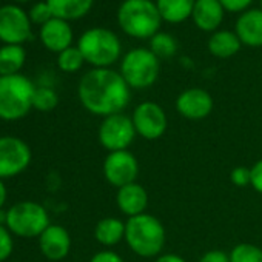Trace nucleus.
<instances>
[{
  "label": "nucleus",
  "mask_w": 262,
  "mask_h": 262,
  "mask_svg": "<svg viewBox=\"0 0 262 262\" xmlns=\"http://www.w3.org/2000/svg\"><path fill=\"white\" fill-rule=\"evenodd\" d=\"M122 77L133 90H147L159 77L161 60L150 51V48L129 50L120 62Z\"/></svg>",
  "instance_id": "423d86ee"
},
{
  "label": "nucleus",
  "mask_w": 262,
  "mask_h": 262,
  "mask_svg": "<svg viewBox=\"0 0 262 262\" xmlns=\"http://www.w3.org/2000/svg\"><path fill=\"white\" fill-rule=\"evenodd\" d=\"M199 262H230V254L222 250H210L202 254Z\"/></svg>",
  "instance_id": "72a5a7b5"
},
{
  "label": "nucleus",
  "mask_w": 262,
  "mask_h": 262,
  "mask_svg": "<svg viewBox=\"0 0 262 262\" xmlns=\"http://www.w3.org/2000/svg\"><path fill=\"white\" fill-rule=\"evenodd\" d=\"M85 63V59L77 47H70L57 54V67L63 73H76Z\"/></svg>",
  "instance_id": "393cba45"
},
{
  "label": "nucleus",
  "mask_w": 262,
  "mask_h": 262,
  "mask_svg": "<svg viewBox=\"0 0 262 262\" xmlns=\"http://www.w3.org/2000/svg\"><path fill=\"white\" fill-rule=\"evenodd\" d=\"M14 250L13 233L7 228L5 224H0V262L7 260Z\"/></svg>",
  "instance_id": "c85d7f7f"
},
{
  "label": "nucleus",
  "mask_w": 262,
  "mask_h": 262,
  "mask_svg": "<svg viewBox=\"0 0 262 262\" xmlns=\"http://www.w3.org/2000/svg\"><path fill=\"white\" fill-rule=\"evenodd\" d=\"M155 262H187L182 256L179 254H174V253H165V254H161L156 257Z\"/></svg>",
  "instance_id": "f704fd0d"
},
{
  "label": "nucleus",
  "mask_w": 262,
  "mask_h": 262,
  "mask_svg": "<svg viewBox=\"0 0 262 262\" xmlns=\"http://www.w3.org/2000/svg\"><path fill=\"white\" fill-rule=\"evenodd\" d=\"M36 86L24 74L0 76V119L19 120L33 110Z\"/></svg>",
  "instance_id": "20e7f679"
},
{
  "label": "nucleus",
  "mask_w": 262,
  "mask_h": 262,
  "mask_svg": "<svg viewBox=\"0 0 262 262\" xmlns=\"http://www.w3.org/2000/svg\"><path fill=\"white\" fill-rule=\"evenodd\" d=\"M165 228L162 222L148 213L128 217L125 222V242L141 257H158L165 245Z\"/></svg>",
  "instance_id": "f03ea898"
},
{
  "label": "nucleus",
  "mask_w": 262,
  "mask_h": 262,
  "mask_svg": "<svg viewBox=\"0 0 262 262\" xmlns=\"http://www.w3.org/2000/svg\"><path fill=\"white\" fill-rule=\"evenodd\" d=\"M7 198H8V190L5 187V182L4 179H0V208H2L7 202Z\"/></svg>",
  "instance_id": "c9c22d12"
},
{
  "label": "nucleus",
  "mask_w": 262,
  "mask_h": 262,
  "mask_svg": "<svg viewBox=\"0 0 262 262\" xmlns=\"http://www.w3.org/2000/svg\"><path fill=\"white\" fill-rule=\"evenodd\" d=\"M14 2H19V4H27V2H30V0H14Z\"/></svg>",
  "instance_id": "e433bc0d"
},
{
  "label": "nucleus",
  "mask_w": 262,
  "mask_h": 262,
  "mask_svg": "<svg viewBox=\"0 0 262 262\" xmlns=\"http://www.w3.org/2000/svg\"><path fill=\"white\" fill-rule=\"evenodd\" d=\"M27 62V51L22 45H4L0 48V76L20 74Z\"/></svg>",
  "instance_id": "5701e85b"
},
{
  "label": "nucleus",
  "mask_w": 262,
  "mask_h": 262,
  "mask_svg": "<svg viewBox=\"0 0 262 262\" xmlns=\"http://www.w3.org/2000/svg\"><path fill=\"white\" fill-rule=\"evenodd\" d=\"M59 103L57 93L50 86H36L34 99H33V108L37 111H53Z\"/></svg>",
  "instance_id": "bb28decb"
},
{
  "label": "nucleus",
  "mask_w": 262,
  "mask_h": 262,
  "mask_svg": "<svg viewBox=\"0 0 262 262\" xmlns=\"http://www.w3.org/2000/svg\"><path fill=\"white\" fill-rule=\"evenodd\" d=\"M225 11L230 13H244L248 10L253 0H219Z\"/></svg>",
  "instance_id": "7c9ffc66"
},
{
  "label": "nucleus",
  "mask_w": 262,
  "mask_h": 262,
  "mask_svg": "<svg viewBox=\"0 0 262 262\" xmlns=\"http://www.w3.org/2000/svg\"><path fill=\"white\" fill-rule=\"evenodd\" d=\"M97 136L100 145L105 150H108V153H113V151L128 150L129 145L135 142L138 133L133 125V120H131V116L117 113L103 117L99 126Z\"/></svg>",
  "instance_id": "6e6552de"
},
{
  "label": "nucleus",
  "mask_w": 262,
  "mask_h": 262,
  "mask_svg": "<svg viewBox=\"0 0 262 262\" xmlns=\"http://www.w3.org/2000/svg\"><path fill=\"white\" fill-rule=\"evenodd\" d=\"M138 174L139 162L131 151L122 150L106 155L103 161V176L110 185L122 188L128 184L136 182Z\"/></svg>",
  "instance_id": "f8f14e48"
},
{
  "label": "nucleus",
  "mask_w": 262,
  "mask_h": 262,
  "mask_svg": "<svg viewBox=\"0 0 262 262\" xmlns=\"http://www.w3.org/2000/svg\"><path fill=\"white\" fill-rule=\"evenodd\" d=\"M77 96L88 113L108 117L126 108L131 99V88L119 71L93 68L82 76Z\"/></svg>",
  "instance_id": "f257e3e1"
},
{
  "label": "nucleus",
  "mask_w": 262,
  "mask_h": 262,
  "mask_svg": "<svg viewBox=\"0 0 262 262\" xmlns=\"http://www.w3.org/2000/svg\"><path fill=\"white\" fill-rule=\"evenodd\" d=\"M131 120H133L138 136L145 141L161 139L168 128V117L164 108L151 100L139 103L131 114Z\"/></svg>",
  "instance_id": "9d476101"
},
{
  "label": "nucleus",
  "mask_w": 262,
  "mask_h": 262,
  "mask_svg": "<svg viewBox=\"0 0 262 262\" xmlns=\"http://www.w3.org/2000/svg\"><path fill=\"white\" fill-rule=\"evenodd\" d=\"M86 63L93 68H110L122 54V43L119 37L108 28L94 27L82 33L77 40Z\"/></svg>",
  "instance_id": "39448f33"
},
{
  "label": "nucleus",
  "mask_w": 262,
  "mask_h": 262,
  "mask_svg": "<svg viewBox=\"0 0 262 262\" xmlns=\"http://www.w3.org/2000/svg\"><path fill=\"white\" fill-rule=\"evenodd\" d=\"M150 51L159 60H165V59L173 57L178 53V42L168 33H161L159 31L156 36H153L150 39Z\"/></svg>",
  "instance_id": "b1692460"
},
{
  "label": "nucleus",
  "mask_w": 262,
  "mask_h": 262,
  "mask_svg": "<svg viewBox=\"0 0 262 262\" xmlns=\"http://www.w3.org/2000/svg\"><path fill=\"white\" fill-rule=\"evenodd\" d=\"M250 171H251V184H250V185H251L257 193L262 194V159L256 161V162L253 164V167L250 168Z\"/></svg>",
  "instance_id": "2f4dec72"
},
{
  "label": "nucleus",
  "mask_w": 262,
  "mask_h": 262,
  "mask_svg": "<svg viewBox=\"0 0 262 262\" xmlns=\"http://www.w3.org/2000/svg\"><path fill=\"white\" fill-rule=\"evenodd\" d=\"M94 237L103 247H114L125 239V222L119 217H103L94 227Z\"/></svg>",
  "instance_id": "aec40b11"
},
{
  "label": "nucleus",
  "mask_w": 262,
  "mask_h": 262,
  "mask_svg": "<svg viewBox=\"0 0 262 262\" xmlns=\"http://www.w3.org/2000/svg\"><path fill=\"white\" fill-rule=\"evenodd\" d=\"M120 30L135 39H151L162 25V17L151 0H123L117 10Z\"/></svg>",
  "instance_id": "7ed1b4c3"
},
{
  "label": "nucleus",
  "mask_w": 262,
  "mask_h": 262,
  "mask_svg": "<svg viewBox=\"0 0 262 262\" xmlns=\"http://www.w3.org/2000/svg\"><path fill=\"white\" fill-rule=\"evenodd\" d=\"M53 16L62 20H79L85 17L91 8L94 0H47Z\"/></svg>",
  "instance_id": "6ab92c4d"
},
{
  "label": "nucleus",
  "mask_w": 262,
  "mask_h": 262,
  "mask_svg": "<svg viewBox=\"0 0 262 262\" xmlns=\"http://www.w3.org/2000/svg\"><path fill=\"white\" fill-rule=\"evenodd\" d=\"M30 145L16 136H0V179H11L31 164Z\"/></svg>",
  "instance_id": "1a4fd4ad"
},
{
  "label": "nucleus",
  "mask_w": 262,
  "mask_h": 262,
  "mask_svg": "<svg viewBox=\"0 0 262 262\" xmlns=\"http://www.w3.org/2000/svg\"><path fill=\"white\" fill-rule=\"evenodd\" d=\"M242 43L236 33L228 30L214 31L208 40V51L217 59H228L241 50Z\"/></svg>",
  "instance_id": "4be33fe9"
},
{
  "label": "nucleus",
  "mask_w": 262,
  "mask_h": 262,
  "mask_svg": "<svg viewBox=\"0 0 262 262\" xmlns=\"http://www.w3.org/2000/svg\"><path fill=\"white\" fill-rule=\"evenodd\" d=\"M5 225L14 236L31 239L39 237L51 224L43 205L33 201H22L5 213Z\"/></svg>",
  "instance_id": "0eeeda50"
},
{
  "label": "nucleus",
  "mask_w": 262,
  "mask_h": 262,
  "mask_svg": "<svg viewBox=\"0 0 262 262\" xmlns=\"http://www.w3.org/2000/svg\"><path fill=\"white\" fill-rule=\"evenodd\" d=\"M259 10H260V11H262V0H260V8H259Z\"/></svg>",
  "instance_id": "4c0bfd02"
},
{
  "label": "nucleus",
  "mask_w": 262,
  "mask_h": 262,
  "mask_svg": "<svg viewBox=\"0 0 262 262\" xmlns=\"http://www.w3.org/2000/svg\"><path fill=\"white\" fill-rule=\"evenodd\" d=\"M90 262H125V260L122 259L120 254H117L113 250H100L90 259Z\"/></svg>",
  "instance_id": "473e14b6"
},
{
  "label": "nucleus",
  "mask_w": 262,
  "mask_h": 262,
  "mask_svg": "<svg viewBox=\"0 0 262 262\" xmlns=\"http://www.w3.org/2000/svg\"><path fill=\"white\" fill-rule=\"evenodd\" d=\"M196 0H156L162 20L168 24H182L193 14Z\"/></svg>",
  "instance_id": "412c9836"
},
{
  "label": "nucleus",
  "mask_w": 262,
  "mask_h": 262,
  "mask_svg": "<svg viewBox=\"0 0 262 262\" xmlns=\"http://www.w3.org/2000/svg\"><path fill=\"white\" fill-rule=\"evenodd\" d=\"M28 13L17 5L0 7V40L5 45H22L31 39Z\"/></svg>",
  "instance_id": "9b49d317"
},
{
  "label": "nucleus",
  "mask_w": 262,
  "mask_h": 262,
  "mask_svg": "<svg viewBox=\"0 0 262 262\" xmlns=\"http://www.w3.org/2000/svg\"><path fill=\"white\" fill-rule=\"evenodd\" d=\"M230 262H262V248L253 244H237L231 248Z\"/></svg>",
  "instance_id": "a878e982"
},
{
  "label": "nucleus",
  "mask_w": 262,
  "mask_h": 262,
  "mask_svg": "<svg viewBox=\"0 0 262 262\" xmlns=\"http://www.w3.org/2000/svg\"><path fill=\"white\" fill-rule=\"evenodd\" d=\"M230 181H231L233 185H236L239 188L248 187L251 184V171H250V168H247V167L233 168L231 173H230Z\"/></svg>",
  "instance_id": "c756f323"
},
{
  "label": "nucleus",
  "mask_w": 262,
  "mask_h": 262,
  "mask_svg": "<svg viewBox=\"0 0 262 262\" xmlns=\"http://www.w3.org/2000/svg\"><path fill=\"white\" fill-rule=\"evenodd\" d=\"M234 33L242 45L251 48L262 47V11L260 10L244 11L236 20Z\"/></svg>",
  "instance_id": "f3484780"
},
{
  "label": "nucleus",
  "mask_w": 262,
  "mask_h": 262,
  "mask_svg": "<svg viewBox=\"0 0 262 262\" xmlns=\"http://www.w3.org/2000/svg\"><path fill=\"white\" fill-rule=\"evenodd\" d=\"M40 253L50 260H62L71 250V236L62 225L51 224L39 236Z\"/></svg>",
  "instance_id": "4468645a"
},
{
  "label": "nucleus",
  "mask_w": 262,
  "mask_h": 262,
  "mask_svg": "<svg viewBox=\"0 0 262 262\" xmlns=\"http://www.w3.org/2000/svg\"><path fill=\"white\" fill-rule=\"evenodd\" d=\"M28 17L31 20V24H36V25H45L48 20H51L54 16H53V11L50 8V5L47 4V0L45 2H37L34 4L30 11H28Z\"/></svg>",
  "instance_id": "cd10ccee"
},
{
  "label": "nucleus",
  "mask_w": 262,
  "mask_h": 262,
  "mask_svg": "<svg viewBox=\"0 0 262 262\" xmlns=\"http://www.w3.org/2000/svg\"><path fill=\"white\" fill-rule=\"evenodd\" d=\"M39 37L42 45L51 53H62L73 47V28L70 22L53 17L45 25L40 27Z\"/></svg>",
  "instance_id": "2eb2a0df"
},
{
  "label": "nucleus",
  "mask_w": 262,
  "mask_h": 262,
  "mask_svg": "<svg viewBox=\"0 0 262 262\" xmlns=\"http://www.w3.org/2000/svg\"><path fill=\"white\" fill-rule=\"evenodd\" d=\"M224 13L225 10L219 0H196L191 19L199 30L214 33L224 20Z\"/></svg>",
  "instance_id": "a211bd4d"
},
{
  "label": "nucleus",
  "mask_w": 262,
  "mask_h": 262,
  "mask_svg": "<svg viewBox=\"0 0 262 262\" xmlns=\"http://www.w3.org/2000/svg\"><path fill=\"white\" fill-rule=\"evenodd\" d=\"M116 204L122 214H125L126 217H135L147 213L148 193L138 182L128 184L122 188H117Z\"/></svg>",
  "instance_id": "dca6fc26"
},
{
  "label": "nucleus",
  "mask_w": 262,
  "mask_h": 262,
  "mask_svg": "<svg viewBox=\"0 0 262 262\" xmlns=\"http://www.w3.org/2000/svg\"><path fill=\"white\" fill-rule=\"evenodd\" d=\"M214 106L213 97L208 91L202 88L184 90L176 99L178 113L190 120H201L211 114Z\"/></svg>",
  "instance_id": "ddd939ff"
}]
</instances>
